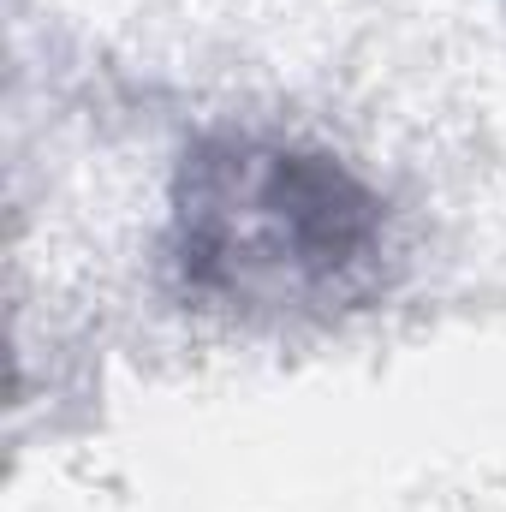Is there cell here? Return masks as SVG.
Wrapping results in <instances>:
<instances>
[{"mask_svg": "<svg viewBox=\"0 0 506 512\" xmlns=\"http://www.w3.org/2000/svg\"><path fill=\"white\" fill-rule=\"evenodd\" d=\"M387 203L334 155L280 137H203L173 179L167 262L203 304L322 316L381 286Z\"/></svg>", "mask_w": 506, "mask_h": 512, "instance_id": "1", "label": "cell"}]
</instances>
